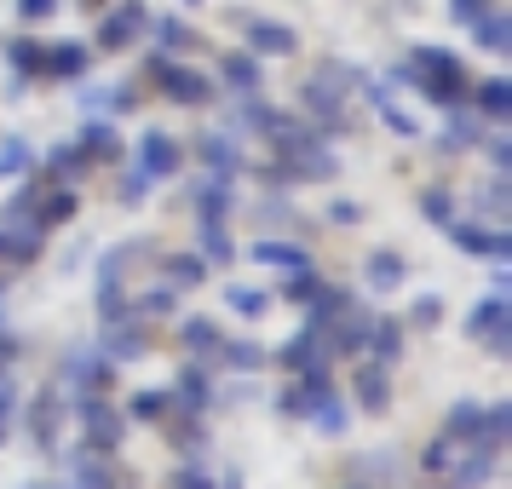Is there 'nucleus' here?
<instances>
[{
  "label": "nucleus",
  "mask_w": 512,
  "mask_h": 489,
  "mask_svg": "<svg viewBox=\"0 0 512 489\" xmlns=\"http://www.w3.org/2000/svg\"><path fill=\"white\" fill-rule=\"evenodd\" d=\"M466 340L489 346V357H512V305L501 300V294L478 300L472 317H466Z\"/></svg>",
  "instance_id": "3"
},
{
  "label": "nucleus",
  "mask_w": 512,
  "mask_h": 489,
  "mask_svg": "<svg viewBox=\"0 0 512 489\" xmlns=\"http://www.w3.org/2000/svg\"><path fill=\"white\" fill-rule=\"evenodd\" d=\"M52 12H58V0H18V18L24 24H47Z\"/></svg>",
  "instance_id": "54"
},
{
  "label": "nucleus",
  "mask_w": 512,
  "mask_h": 489,
  "mask_svg": "<svg viewBox=\"0 0 512 489\" xmlns=\"http://www.w3.org/2000/svg\"><path fill=\"white\" fill-rule=\"evenodd\" d=\"M29 162H35V156H29V144L6 133V139H0V179H24Z\"/></svg>",
  "instance_id": "42"
},
{
  "label": "nucleus",
  "mask_w": 512,
  "mask_h": 489,
  "mask_svg": "<svg viewBox=\"0 0 512 489\" xmlns=\"http://www.w3.org/2000/svg\"><path fill=\"white\" fill-rule=\"evenodd\" d=\"M167 403H173V392H133L127 397V415L133 420H162Z\"/></svg>",
  "instance_id": "44"
},
{
  "label": "nucleus",
  "mask_w": 512,
  "mask_h": 489,
  "mask_svg": "<svg viewBox=\"0 0 512 489\" xmlns=\"http://www.w3.org/2000/svg\"><path fill=\"white\" fill-rule=\"evenodd\" d=\"M277 363L288 374H305V369H328V363H334V346H328V328L323 323H311V317H305L300 323V334H294V340H288V346L277 351Z\"/></svg>",
  "instance_id": "7"
},
{
  "label": "nucleus",
  "mask_w": 512,
  "mask_h": 489,
  "mask_svg": "<svg viewBox=\"0 0 512 489\" xmlns=\"http://www.w3.org/2000/svg\"><path fill=\"white\" fill-rule=\"evenodd\" d=\"M507 438H512V403H489V409H484V443L501 449Z\"/></svg>",
  "instance_id": "45"
},
{
  "label": "nucleus",
  "mask_w": 512,
  "mask_h": 489,
  "mask_svg": "<svg viewBox=\"0 0 512 489\" xmlns=\"http://www.w3.org/2000/svg\"><path fill=\"white\" fill-rule=\"evenodd\" d=\"M173 489H219V484L208 478V466L202 461H185L179 472H173Z\"/></svg>",
  "instance_id": "50"
},
{
  "label": "nucleus",
  "mask_w": 512,
  "mask_h": 489,
  "mask_svg": "<svg viewBox=\"0 0 512 489\" xmlns=\"http://www.w3.org/2000/svg\"><path fill=\"white\" fill-rule=\"evenodd\" d=\"M489 6H495V0H449V18H455V24H478V18H484Z\"/></svg>",
  "instance_id": "52"
},
{
  "label": "nucleus",
  "mask_w": 512,
  "mask_h": 489,
  "mask_svg": "<svg viewBox=\"0 0 512 489\" xmlns=\"http://www.w3.org/2000/svg\"><path fill=\"white\" fill-rule=\"evenodd\" d=\"M392 75L397 81H409V87H420V98H432L438 110H449V104H461V98L472 93L466 64L449 47H415L409 52V64H397Z\"/></svg>",
  "instance_id": "1"
},
{
  "label": "nucleus",
  "mask_w": 512,
  "mask_h": 489,
  "mask_svg": "<svg viewBox=\"0 0 512 489\" xmlns=\"http://www.w3.org/2000/svg\"><path fill=\"white\" fill-rule=\"evenodd\" d=\"M420 213H426V219H432V225H449V219H455V190L449 185H432V190H420Z\"/></svg>",
  "instance_id": "41"
},
{
  "label": "nucleus",
  "mask_w": 512,
  "mask_h": 489,
  "mask_svg": "<svg viewBox=\"0 0 512 489\" xmlns=\"http://www.w3.org/2000/svg\"><path fill=\"white\" fill-rule=\"evenodd\" d=\"M12 351H18V346H12V334H6V323H0V369L12 363Z\"/></svg>",
  "instance_id": "58"
},
{
  "label": "nucleus",
  "mask_w": 512,
  "mask_h": 489,
  "mask_svg": "<svg viewBox=\"0 0 512 489\" xmlns=\"http://www.w3.org/2000/svg\"><path fill=\"white\" fill-rule=\"evenodd\" d=\"M81 156H87V162H121V133L116 127H110V121H87V127H81Z\"/></svg>",
  "instance_id": "27"
},
{
  "label": "nucleus",
  "mask_w": 512,
  "mask_h": 489,
  "mask_svg": "<svg viewBox=\"0 0 512 489\" xmlns=\"http://www.w3.org/2000/svg\"><path fill=\"white\" fill-rule=\"evenodd\" d=\"M495 455H501L495 443H461L455 461H449V489H484L495 478V466H501Z\"/></svg>",
  "instance_id": "9"
},
{
  "label": "nucleus",
  "mask_w": 512,
  "mask_h": 489,
  "mask_svg": "<svg viewBox=\"0 0 512 489\" xmlns=\"http://www.w3.org/2000/svg\"><path fill=\"white\" fill-rule=\"evenodd\" d=\"M443 438H455V443H484V403H472V397L449 403V415H443Z\"/></svg>",
  "instance_id": "24"
},
{
  "label": "nucleus",
  "mask_w": 512,
  "mask_h": 489,
  "mask_svg": "<svg viewBox=\"0 0 512 489\" xmlns=\"http://www.w3.org/2000/svg\"><path fill=\"white\" fill-rule=\"evenodd\" d=\"M196 242H202V259H213V265L236 259V242L225 236V219H202V225H196Z\"/></svg>",
  "instance_id": "34"
},
{
  "label": "nucleus",
  "mask_w": 512,
  "mask_h": 489,
  "mask_svg": "<svg viewBox=\"0 0 512 489\" xmlns=\"http://www.w3.org/2000/svg\"><path fill=\"white\" fill-rule=\"evenodd\" d=\"M144 70L156 75L162 98H173V104H213V81H208V75L185 70V64H167L162 52H150V58H144Z\"/></svg>",
  "instance_id": "4"
},
{
  "label": "nucleus",
  "mask_w": 512,
  "mask_h": 489,
  "mask_svg": "<svg viewBox=\"0 0 512 489\" xmlns=\"http://www.w3.org/2000/svg\"><path fill=\"white\" fill-rule=\"evenodd\" d=\"M438 317H443V294H420L415 311H409V323L415 328H438Z\"/></svg>",
  "instance_id": "49"
},
{
  "label": "nucleus",
  "mask_w": 512,
  "mask_h": 489,
  "mask_svg": "<svg viewBox=\"0 0 512 489\" xmlns=\"http://www.w3.org/2000/svg\"><path fill=\"white\" fill-rule=\"evenodd\" d=\"M357 87H363V98H369V110L380 121H386V127H392L397 139H420V127L409 116H403V110H397V98L386 93V87H380V81H363V75H357Z\"/></svg>",
  "instance_id": "21"
},
{
  "label": "nucleus",
  "mask_w": 512,
  "mask_h": 489,
  "mask_svg": "<svg viewBox=\"0 0 512 489\" xmlns=\"http://www.w3.org/2000/svg\"><path fill=\"white\" fill-rule=\"evenodd\" d=\"M507 288H512V271H507V265H501V271L489 277V294H501V300H507Z\"/></svg>",
  "instance_id": "57"
},
{
  "label": "nucleus",
  "mask_w": 512,
  "mask_h": 489,
  "mask_svg": "<svg viewBox=\"0 0 512 489\" xmlns=\"http://www.w3.org/2000/svg\"><path fill=\"white\" fill-rule=\"evenodd\" d=\"M41 41H29V35H18V41H6V64L18 70V81H29V75H41Z\"/></svg>",
  "instance_id": "37"
},
{
  "label": "nucleus",
  "mask_w": 512,
  "mask_h": 489,
  "mask_svg": "<svg viewBox=\"0 0 512 489\" xmlns=\"http://www.w3.org/2000/svg\"><path fill=\"white\" fill-rule=\"evenodd\" d=\"M127 311L133 317H162V311H173V288H150L139 300H127Z\"/></svg>",
  "instance_id": "46"
},
{
  "label": "nucleus",
  "mask_w": 512,
  "mask_h": 489,
  "mask_svg": "<svg viewBox=\"0 0 512 489\" xmlns=\"http://www.w3.org/2000/svg\"><path fill=\"white\" fill-rule=\"evenodd\" d=\"M219 363L236 374H254L259 363H265V351L254 346V340H219Z\"/></svg>",
  "instance_id": "39"
},
{
  "label": "nucleus",
  "mask_w": 512,
  "mask_h": 489,
  "mask_svg": "<svg viewBox=\"0 0 512 489\" xmlns=\"http://www.w3.org/2000/svg\"><path fill=\"white\" fill-rule=\"evenodd\" d=\"M466 104H472L478 116H489V121H512V81L507 75H489L484 87L466 93Z\"/></svg>",
  "instance_id": "23"
},
{
  "label": "nucleus",
  "mask_w": 512,
  "mask_h": 489,
  "mask_svg": "<svg viewBox=\"0 0 512 489\" xmlns=\"http://www.w3.org/2000/svg\"><path fill=\"white\" fill-rule=\"evenodd\" d=\"M179 340H185L196 357H208V351H219V340H225V334H219V323H213V317H190V323H179Z\"/></svg>",
  "instance_id": "36"
},
{
  "label": "nucleus",
  "mask_w": 512,
  "mask_h": 489,
  "mask_svg": "<svg viewBox=\"0 0 512 489\" xmlns=\"http://www.w3.org/2000/svg\"><path fill=\"white\" fill-rule=\"evenodd\" d=\"M150 35H156V47H162V58H179V52L196 47V35L185 29V18H150Z\"/></svg>",
  "instance_id": "33"
},
{
  "label": "nucleus",
  "mask_w": 512,
  "mask_h": 489,
  "mask_svg": "<svg viewBox=\"0 0 512 489\" xmlns=\"http://www.w3.org/2000/svg\"><path fill=\"white\" fill-rule=\"evenodd\" d=\"M323 282H328V277H317L311 265H300V271H288V282H282V300H294V305H311L317 294H323Z\"/></svg>",
  "instance_id": "40"
},
{
  "label": "nucleus",
  "mask_w": 512,
  "mask_h": 489,
  "mask_svg": "<svg viewBox=\"0 0 512 489\" xmlns=\"http://www.w3.org/2000/svg\"><path fill=\"white\" fill-rule=\"evenodd\" d=\"M478 139H484V127H478V110H461V104H449V127H443V144H438V150H472Z\"/></svg>",
  "instance_id": "31"
},
{
  "label": "nucleus",
  "mask_w": 512,
  "mask_h": 489,
  "mask_svg": "<svg viewBox=\"0 0 512 489\" xmlns=\"http://www.w3.org/2000/svg\"><path fill=\"white\" fill-rule=\"evenodd\" d=\"M139 35H150V6L144 0H116L98 18V52H121V47H133Z\"/></svg>",
  "instance_id": "5"
},
{
  "label": "nucleus",
  "mask_w": 512,
  "mask_h": 489,
  "mask_svg": "<svg viewBox=\"0 0 512 489\" xmlns=\"http://www.w3.org/2000/svg\"><path fill=\"white\" fill-rule=\"evenodd\" d=\"M64 219H75V190L70 185L58 190V196H41V202H35V225H41V231L64 225Z\"/></svg>",
  "instance_id": "38"
},
{
  "label": "nucleus",
  "mask_w": 512,
  "mask_h": 489,
  "mask_svg": "<svg viewBox=\"0 0 512 489\" xmlns=\"http://www.w3.org/2000/svg\"><path fill=\"white\" fill-rule=\"evenodd\" d=\"M340 70H346V64H323V70L300 87V104L311 110V121H317V133H323V139H328V133H351L346 93L334 87V81H340Z\"/></svg>",
  "instance_id": "2"
},
{
  "label": "nucleus",
  "mask_w": 512,
  "mask_h": 489,
  "mask_svg": "<svg viewBox=\"0 0 512 489\" xmlns=\"http://www.w3.org/2000/svg\"><path fill=\"white\" fill-rule=\"evenodd\" d=\"M12 415H18V386H12V374L0 369V420L12 426Z\"/></svg>",
  "instance_id": "55"
},
{
  "label": "nucleus",
  "mask_w": 512,
  "mask_h": 489,
  "mask_svg": "<svg viewBox=\"0 0 512 489\" xmlns=\"http://www.w3.org/2000/svg\"><path fill=\"white\" fill-rule=\"evenodd\" d=\"M179 162H185V150H179V139H173V133H144L139 150H133V167H144L150 179H173V173H179Z\"/></svg>",
  "instance_id": "13"
},
{
  "label": "nucleus",
  "mask_w": 512,
  "mask_h": 489,
  "mask_svg": "<svg viewBox=\"0 0 512 489\" xmlns=\"http://www.w3.org/2000/svg\"><path fill=\"white\" fill-rule=\"evenodd\" d=\"M489 150V162H495V173H507L512 167V144H507V133H489V139H478Z\"/></svg>",
  "instance_id": "53"
},
{
  "label": "nucleus",
  "mask_w": 512,
  "mask_h": 489,
  "mask_svg": "<svg viewBox=\"0 0 512 489\" xmlns=\"http://www.w3.org/2000/svg\"><path fill=\"white\" fill-rule=\"evenodd\" d=\"M455 449H461V443L455 438H432V449H426V455H420V472H449V461H455Z\"/></svg>",
  "instance_id": "47"
},
{
  "label": "nucleus",
  "mask_w": 512,
  "mask_h": 489,
  "mask_svg": "<svg viewBox=\"0 0 512 489\" xmlns=\"http://www.w3.org/2000/svg\"><path fill=\"white\" fill-rule=\"evenodd\" d=\"M196 156H202L213 173H231V179L248 167V156H242V144H236L231 133H202V139H196Z\"/></svg>",
  "instance_id": "20"
},
{
  "label": "nucleus",
  "mask_w": 512,
  "mask_h": 489,
  "mask_svg": "<svg viewBox=\"0 0 512 489\" xmlns=\"http://www.w3.org/2000/svg\"><path fill=\"white\" fill-rule=\"evenodd\" d=\"M328 219H334V225H357V219H363V208H357V202H334V208H328Z\"/></svg>",
  "instance_id": "56"
},
{
  "label": "nucleus",
  "mask_w": 512,
  "mask_h": 489,
  "mask_svg": "<svg viewBox=\"0 0 512 489\" xmlns=\"http://www.w3.org/2000/svg\"><path fill=\"white\" fill-rule=\"evenodd\" d=\"M58 415H64V403H58V392H41L35 397V409H29V438H35V449L41 455H52V443H58Z\"/></svg>",
  "instance_id": "22"
},
{
  "label": "nucleus",
  "mask_w": 512,
  "mask_h": 489,
  "mask_svg": "<svg viewBox=\"0 0 512 489\" xmlns=\"http://www.w3.org/2000/svg\"><path fill=\"white\" fill-rule=\"evenodd\" d=\"M190 208H196V219H231L236 213V179L231 173H202V179L190 185Z\"/></svg>",
  "instance_id": "11"
},
{
  "label": "nucleus",
  "mask_w": 512,
  "mask_h": 489,
  "mask_svg": "<svg viewBox=\"0 0 512 489\" xmlns=\"http://www.w3.org/2000/svg\"><path fill=\"white\" fill-rule=\"evenodd\" d=\"M190 6H196V0H190Z\"/></svg>",
  "instance_id": "61"
},
{
  "label": "nucleus",
  "mask_w": 512,
  "mask_h": 489,
  "mask_svg": "<svg viewBox=\"0 0 512 489\" xmlns=\"http://www.w3.org/2000/svg\"><path fill=\"white\" fill-rule=\"evenodd\" d=\"M110 380H116V369H110V357H104V351H75L70 363H64V386H70L75 397H87V392L104 397Z\"/></svg>",
  "instance_id": "12"
},
{
  "label": "nucleus",
  "mask_w": 512,
  "mask_h": 489,
  "mask_svg": "<svg viewBox=\"0 0 512 489\" xmlns=\"http://www.w3.org/2000/svg\"><path fill=\"white\" fill-rule=\"evenodd\" d=\"M248 254L259 259V265H277V271H300V265H311V254H305L300 242H288V236H259L254 248H248Z\"/></svg>",
  "instance_id": "28"
},
{
  "label": "nucleus",
  "mask_w": 512,
  "mask_h": 489,
  "mask_svg": "<svg viewBox=\"0 0 512 489\" xmlns=\"http://www.w3.org/2000/svg\"><path fill=\"white\" fill-rule=\"evenodd\" d=\"M357 409L363 415H386L392 409V369H380V363L357 369Z\"/></svg>",
  "instance_id": "18"
},
{
  "label": "nucleus",
  "mask_w": 512,
  "mask_h": 489,
  "mask_svg": "<svg viewBox=\"0 0 512 489\" xmlns=\"http://www.w3.org/2000/svg\"><path fill=\"white\" fill-rule=\"evenodd\" d=\"M478 208H484V213H495V219L507 213V173H495V179H489V190L478 196Z\"/></svg>",
  "instance_id": "51"
},
{
  "label": "nucleus",
  "mask_w": 512,
  "mask_h": 489,
  "mask_svg": "<svg viewBox=\"0 0 512 489\" xmlns=\"http://www.w3.org/2000/svg\"><path fill=\"white\" fill-rule=\"evenodd\" d=\"M150 185H156V179H150V173H144V167H133V173H127V179H121V202H127V208H139L144 196H150Z\"/></svg>",
  "instance_id": "48"
},
{
  "label": "nucleus",
  "mask_w": 512,
  "mask_h": 489,
  "mask_svg": "<svg viewBox=\"0 0 512 489\" xmlns=\"http://www.w3.org/2000/svg\"><path fill=\"white\" fill-rule=\"evenodd\" d=\"M47 167H52V179H58V185H75V179H81V173H87L93 162L81 156V144H52Z\"/></svg>",
  "instance_id": "35"
},
{
  "label": "nucleus",
  "mask_w": 512,
  "mask_h": 489,
  "mask_svg": "<svg viewBox=\"0 0 512 489\" xmlns=\"http://www.w3.org/2000/svg\"><path fill=\"white\" fill-rule=\"evenodd\" d=\"M219 81H225L236 98H259V93H265V70H259L254 52H225V64H219Z\"/></svg>",
  "instance_id": "16"
},
{
  "label": "nucleus",
  "mask_w": 512,
  "mask_h": 489,
  "mask_svg": "<svg viewBox=\"0 0 512 489\" xmlns=\"http://www.w3.org/2000/svg\"><path fill=\"white\" fill-rule=\"evenodd\" d=\"M144 323L127 311V317H110V323H98V346L93 351H104L110 363H133V357H144Z\"/></svg>",
  "instance_id": "10"
},
{
  "label": "nucleus",
  "mask_w": 512,
  "mask_h": 489,
  "mask_svg": "<svg viewBox=\"0 0 512 489\" xmlns=\"http://www.w3.org/2000/svg\"><path fill=\"white\" fill-rule=\"evenodd\" d=\"M0 443H6V420H0Z\"/></svg>",
  "instance_id": "60"
},
{
  "label": "nucleus",
  "mask_w": 512,
  "mask_h": 489,
  "mask_svg": "<svg viewBox=\"0 0 512 489\" xmlns=\"http://www.w3.org/2000/svg\"><path fill=\"white\" fill-rule=\"evenodd\" d=\"M472 41H478L489 58H507V52H512V18L501 12V6H489L484 18L472 24Z\"/></svg>",
  "instance_id": "26"
},
{
  "label": "nucleus",
  "mask_w": 512,
  "mask_h": 489,
  "mask_svg": "<svg viewBox=\"0 0 512 489\" xmlns=\"http://www.w3.org/2000/svg\"><path fill=\"white\" fill-rule=\"evenodd\" d=\"M0 259H6V231H0Z\"/></svg>",
  "instance_id": "59"
},
{
  "label": "nucleus",
  "mask_w": 512,
  "mask_h": 489,
  "mask_svg": "<svg viewBox=\"0 0 512 489\" xmlns=\"http://www.w3.org/2000/svg\"><path fill=\"white\" fill-rule=\"evenodd\" d=\"M162 277H167V288H196V282L208 277V259L202 254H167Z\"/></svg>",
  "instance_id": "32"
},
{
  "label": "nucleus",
  "mask_w": 512,
  "mask_h": 489,
  "mask_svg": "<svg viewBox=\"0 0 512 489\" xmlns=\"http://www.w3.org/2000/svg\"><path fill=\"white\" fill-rule=\"evenodd\" d=\"M242 47L254 52V58H288L300 41H294V29H288V24H271V18H242Z\"/></svg>",
  "instance_id": "14"
},
{
  "label": "nucleus",
  "mask_w": 512,
  "mask_h": 489,
  "mask_svg": "<svg viewBox=\"0 0 512 489\" xmlns=\"http://www.w3.org/2000/svg\"><path fill=\"white\" fill-rule=\"evenodd\" d=\"M75 415H81V432H87V449H104V455H116L121 449V438H127V420L116 415V409H110V403H104V397H81V403H75Z\"/></svg>",
  "instance_id": "8"
},
{
  "label": "nucleus",
  "mask_w": 512,
  "mask_h": 489,
  "mask_svg": "<svg viewBox=\"0 0 512 489\" xmlns=\"http://www.w3.org/2000/svg\"><path fill=\"white\" fill-rule=\"evenodd\" d=\"M179 397H185V415H202L213 403V386H208V363L202 357H190L185 369H179Z\"/></svg>",
  "instance_id": "29"
},
{
  "label": "nucleus",
  "mask_w": 512,
  "mask_h": 489,
  "mask_svg": "<svg viewBox=\"0 0 512 489\" xmlns=\"http://www.w3.org/2000/svg\"><path fill=\"white\" fill-rule=\"evenodd\" d=\"M363 351H369V363H380V369H397V357H403V323L397 317H374Z\"/></svg>",
  "instance_id": "19"
},
{
  "label": "nucleus",
  "mask_w": 512,
  "mask_h": 489,
  "mask_svg": "<svg viewBox=\"0 0 512 489\" xmlns=\"http://www.w3.org/2000/svg\"><path fill=\"white\" fill-rule=\"evenodd\" d=\"M87 64H93L87 41H52L41 52V75H52V81H75V75H87Z\"/></svg>",
  "instance_id": "15"
},
{
  "label": "nucleus",
  "mask_w": 512,
  "mask_h": 489,
  "mask_svg": "<svg viewBox=\"0 0 512 489\" xmlns=\"http://www.w3.org/2000/svg\"><path fill=\"white\" fill-rule=\"evenodd\" d=\"M363 271H369V288H380V294H392L397 282L409 277V265H403V254H397V248H374Z\"/></svg>",
  "instance_id": "30"
},
{
  "label": "nucleus",
  "mask_w": 512,
  "mask_h": 489,
  "mask_svg": "<svg viewBox=\"0 0 512 489\" xmlns=\"http://www.w3.org/2000/svg\"><path fill=\"white\" fill-rule=\"evenodd\" d=\"M305 420H311V426H317L323 438H340V432L351 426L346 403H340V392H334V386H323V392L311 397V409H305Z\"/></svg>",
  "instance_id": "25"
},
{
  "label": "nucleus",
  "mask_w": 512,
  "mask_h": 489,
  "mask_svg": "<svg viewBox=\"0 0 512 489\" xmlns=\"http://www.w3.org/2000/svg\"><path fill=\"white\" fill-rule=\"evenodd\" d=\"M225 305H231L236 317H259V311H265V294H259V288H248V282H231V288H225Z\"/></svg>",
  "instance_id": "43"
},
{
  "label": "nucleus",
  "mask_w": 512,
  "mask_h": 489,
  "mask_svg": "<svg viewBox=\"0 0 512 489\" xmlns=\"http://www.w3.org/2000/svg\"><path fill=\"white\" fill-rule=\"evenodd\" d=\"M70 484L75 489H121L116 461H110L104 449H81V455L70 461Z\"/></svg>",
  "instance_id": "17"
},
{
  "label": "nucleus",
  "mask_w": 512,
  "mask_h": 489,
  "mask_svg": "<svg viewBox=\"0 0 512 489\" xmlns=\"http://www.w3.org/2000/svg\"><path fill=\"white\" fill-rule=\"evenodd\" d=\"M443 236L461 248V254H478V259H495V265H507L512 259V231L501 225H478V219H449Z\"/></svg>",
  "instance_id": "6"
}]
</instances>
